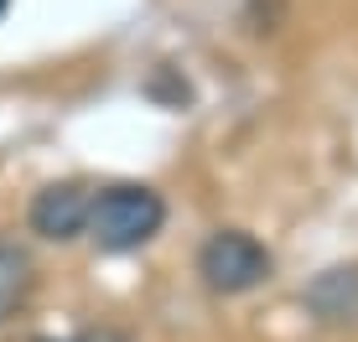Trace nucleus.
Returning <instances> with one entry per match:
<instances>
[{
    "label": "nucleus",
    "instance_id": "1",
    "mask_svg": "<svg viewBox=\"0 0 358 342\" xmlns=\"http://www.w3.org/2000/svg\"><path fill=\"white\" fill-rule=\"evenodd\" d=\"M166 223V198L156 187H141V181H120V187H104L89 207V234L104 254H130L141 244H151Z\"/></svg>",
    "mask_w": 358,
    "mask_h": 342
},
{
    "label": "nucleus",
    "instance_id": "2",
    "mask_svg": "<svg viewBox=\"0 0 358 342\" xmlns=\"http://www.w3.org/2000/svg\"><path fill=\"white\" fill-rule=\"evenodd\" d=\"M197 275L218 296H244V290H260L275 275V254L244 228H218L197 249Z\"/></svg>",
    "mask_w": 358,
    "mask_h": 342
},
{
    "label": "nucleus",
    "instance_id": "3",
    "mask_svg": "<svg viewBox=\"0 0 358 342\" xmlns=\"http://www.w3.org/2000/svg\"><path fill=\"white\" fill-rule=\"evenodd\" d=\"M89 207H94V198H89L83 181H52V187H42L31 198L27 223H31L36 239L68 244V239H78L83 228H89Z\"/></svg>",
    "mask_w": 358,
    "mask_h": 342
},
{
    "label": "nucleus",
    "instance_id": "4",
    "mask_svg": "<svg viewBox=\"0 0 358 342\" xmlns=\"http://www.w3.org/2000/svg\"><path fill=\"white\" fill-rule=\"evenodd\" d=\"M306 311L327 327H358V265H332L301 290Z\"/></svg>",
    "mask_w": 358,
    "mask_h": 342
},
{
    "label": "nucleus",
    "instance_id": "5",
    "mask_svg": "<svg viewBox=\"0 0 358 342\" xmlns=\"http://www.w3.org/2000/svg\"><path fill=\"white\" fill-rule=\"evenodd\" d=\"M31 254L21 249V244H6L0 239V322L6 316H16V306L31 296Z\"/></svg>",
    "mask_w": 358,
    "mask_h": 342
},
{
    "label": "nucleus",
    "instance_id": "6",
    "mask_svg": "<svg viewBox=\"0 0 358 342\" xmlns=\"http://www.w3.org/2000/svg\"><path fill=\"white\" fill-rule=\"evenodd\" d=\"M36 342H83V337H36Z\"/></svg>",
    "mask_w": 358,
    "mask_h": 342
},
{
    "label": "nucleus",
    "instance_id": "7",
    "mask_svg": "<svg viewBox=\"0 0 358 342\" xmlns=\"http://www.w3.org/2000/svg\"><path fill=\"white\" fill-rule=\"evenodd\" d=\"M6 10H10V0H0V16H6Z\"/></svg>",
    "mask_w": 358,
    "mask_h": 342
}]
</instances>
